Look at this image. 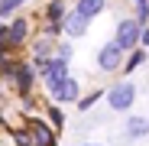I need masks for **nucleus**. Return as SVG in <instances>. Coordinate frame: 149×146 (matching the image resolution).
<instances>
[{"mask_svg":"<svg viewBox=\"0 0 149 146\" xmlns=\"http://www.w3.org/2000/svg\"><path fill=\"white\" fill-rule=\"evenodd\" d=\"M136 101V85L133 81H113L107 88V107L117 110V114H127Z\"/></svg>","mask_w":149,"mask_h":146,"instance_id":"1","label":"nucleus"},{"mask_svg":"<svg viewBox=\"0 0 149 146\" xmlns=\"http://www.w3.org/2000/svg\"><path fill=\"white\" fill-rule=\"evenodd\" d=\"M139 33H143V26H139L133 16H127V20L117 23V36H113V42L123 49V52H130V49L139 45Z\"/></svg>","mask_w":149,"mask_h":146,"instance_id":"2","label":"nucleus"},{"mask_svg":"<svg viewBox=\"0 0 149 146\" xmlns=\"http://www.w3.org/2000/svg\"><path fill=\"white\" fill-rule=\"evenodd\" d=\"M45 88H49V97L55 104H74L78 101V78H71V75H65L55 85H45Z\"/></svg>","mask_w":149,"mask_h":146,"instance_id":"3","label":"nucleus"},{"mask_svg":"<svg viewBox=\"0 0 149 146\" xmlns=\"http://www.w3.org/2000/svg\"><path fill=\"white\" fill-rule=\"evenodd\" d=\"M120 65H123V49L113 39L104 42L101 52H97V68H101V71H120Z\"/></svg>","mask_w":149,"mask_h":146,"instance_id":"4","label":"nucleus"},{"mask_svg":"<svg viewBox=\"0 0 149 146\" xmlns=\"http://www.w3.org/2000/svg\"><path fill=\"white\" fill-rule=\"evenodd\" d=\"M36 78H39V71H36L29 62H16V75H13V81H16V91H19L23 97H29V94H33Z\"/></svg>","mask_w":149,"mask_h":146,"instance_id":"5","label":"nucleus"},{"mask_svg":"<svg viewBox=\"0 0 149 146\" xmlns=\"http://www.w3.org/2000/svg\"><path fill=\"white\" fill-rule=\"evenodd\" d=\"M39 75H42V81H45V85H55V81H62V78L68 75V62H65V59H58V55H49Z\"/></svg>","mask_w":149,"mask_h":146,"instance_id":"6","label":"nucleus"},{"mask_svg":"<svg viewBox=\"0 0 149 146\" xmlns=\"http://www.w3.org/2000/svg\"><path fill=\"white\" fill-rule=\"evenodd\" d=\"M62 26H65V36H68V39H81V36L88 33V26H91V20L81 16L78 10H68V16L62 20Z\"/></svg>","mask_w":149,"mask_h":146,"instance_id":"7","label":"nucleus"},{"mask_svg":"<svg viewBox=\"0 0 149 146\" xmlns=\"http://www.w3.org/2000/svg\"><path fill=\"white\" fill-rule=\"evenodd\" d=\"M29 136H33V146H55V130L33 117H29Z\"/></svg>","mask_w":149,"mask_h":146,"instance_id":"8","label":"nucleus"},{"mask_svg":"<svg viewBox=\"0 0 149 146\" xmlns=\"http://www.w3.org/2000/svg\"><path fill=\"white\" fill-rule=\"evenodd\" d=\"M26 36H29V23L23 20V16H16V20L10 23V33H7V49L23 45V42H26Z\"/></svg>","mask_w":149,"mask_h":146,"instance_id":"9","label":"nucleus"},{"mask_svg":"<svg viewBox=\"0 0 149 146\" xmlns=\"http://www.w3.org/2000/svg\"><path fill=\"white\" fill-rule=\"evenodd\" d=\"M74 10L81 16H88V20H94V16H101L107 10V0H74Z\"/></svg>","mask_w":149,"mask_h":146,"instance_id":"10","label":"nucleus"},{"mask_svg":"<svg viewBox=\"0 0 149 146\" xmlns=\"http://www.w3.org/2000/svg\"><path fill=\"white\" fill-rule=\"evenodd\" d=\"M127 136H130V140L149 136V117H139V114H133V117L127 120Z\"/></svg>","mask_w":149,"mask_h":146,"instance_id":"11","label":"nucleus"},{"mask_svg":"<svg viewBox=\"0 0 149 146\" xmlns=\"http://www.w3.org/2000/svg\"><path fill=\"white\" fill-rule=\"evenodd\" d=\"M146 49L143 45H136V49H130V55H123V65H120V71H127V75H133V68H139L143 62H146Z\"/></svg>","mask_w":149,"mask_h":146,"instance_id":"12","label":"nucleus"},{"mask_svg":"<svg viewBox=\"0 0 149 146\" xmlns=\"http://www.w3.org/2000/svg\"><path fill=\"white\" fill-rule=\"evenodd\" d=\"M68 16V3L65 0H49L45 3V23H62Z\"/></svg>","mask_w":149,"mask_h":146,"instance_id":"13","label":"nucleus"},{"mask_svg":"<svg viewBox=\"0 0 149 146\" xmlns=\"http://www.w3.org/2000/svg\"><path fill=\"white\" fill-rule=\"evenodd\" d=\"M45 117H49V124H52L55 130H62V127H65V114H62V107H58L55 101L45 107Z\"/></svg>","mask_w":149,"mask_h":146,"instance_id":"14","label":"nucleus"},{"mask_svg":"<svg viewBox=\"0 0 149 146\" xmlns=\"http://www.w3.org/2000/svg\"><path fill=\"white\" fill-rule=\"evenodd\" d=\"M33 55H55V39H36L33 42Z\"/></svg>","mask_w":149,"mask_h":146,"instance_id":"15","label":"nucleus"},{"mask_svg":"<svg viewBox=\"0 0 149 146\" xmlns=\"http://www.w3.org/2000/svg\"><path fill=\"white\" fill-rule=\"evenodd\" d=\"M101 97H104V91H91V94H84V97H78V101H74V104H78V110L84 114V110H91L97 101H101Z\"/></svg>","mask_w":149,"mask_h":146,"instance_id":"16","label":"nucleus"},{"mask_svg":"<svg viewBox=\"0 0 149 146\" xmlns=\"http://www.w3.org/2000/svg\"><path fill=\"white\" fill-rule=\"evenodd\" d=\"M42 36L58 42V36H65V26H62V23H45V26H42Z\"/></svg>","mask_w":149,"mask_h":146,"instance_id":"17","label":"nucleus"},{"mask_svg":"<svg viewBox=\"0 0 149 146\" xmlns=\"http://www.w3.org/2000/svg\"><path fill=\"white\" fill-rule=\"evenodd\" d=\"M23 3H26V0H0V20H7L13 10H19Z\"/></svg>","mask_w":149,"mask_h":146,"instance_id":"18","label":"nucleus"},{"mask_svg":"<svg viewBox=\"0 0 149 146\" xmlns=\"http://www.w3.org/2000/svg\"><path fill=\"white\" fill-rule=\"evenodd\" d=\"M55 55L65 59V62H71V45L68 42H55Z\"/></svg>","mask_w":149,"mask_h":146,"instance_id":"19","label":"nucleus"},{"mask_svg":"<svg viewBox=\"0 0 149 146\" xmlns=\"http://www.w3.org/2000/svg\"><path fill=\"white\" fill-rule=\"evenodd\" d=\"M133 20L139 23V26H146V20H149V3H143V7H136V13H133Z\"/></svg>","mask_w":149,"mask_h":146,"instance_id":"20","label":"nucleus"},{"mask_svg":"<svg viewBox=\"0 0 149 146\" xmlns=\"http://www.w3.org/2000/svg\"><path fill=\"white\" fill-rule=\"evenodd\" d=\"M13 136H16V143H19V146H33V136H26L23 130H16Z\"/></svg>","mask_w":149,"mask_h":146,"instance_id":"21","label":"nucleus"},{"mask_svg":"<svg viewBox=\"0 0 149 146\" xmlns=\"http://www.w3.org/2000/svg\"><path fill=\"white\" fill-rule=\"evenodd\" d=\"M139 45H143V49L149 45V26H143V33H139Z\"/></svg>","mask_w":149,"mask_h":146,"instance_id":"22","label":"nucleus"},{"mask_svg":"<svg viewBox=\"0 0 149 146\" xmlns=\"http://www.w3.org/2000/svg\"><path fill=\"white\" fill-rule=\"evenodd\" d=\"M7 33H10V26L3 23V26H0V42H3V45H7Z\"/></svg>","mask_w":149,"mask_h":146,"instance_id":"23","label":"nucleus"},{"mask_svg":"<svg viewBox=\"0 0 149 146\" xmlns=\"http://www.w3.org/2000/svg\"><path fill=\"white\" fill-rule=\"evenodd\" d=\"M3 62H7V45L0 42V68H3Z\"/></svg>","mask_w":149,"mask_h":146,"instance_id":"24","label":"nucleus"},{"mask_svg":"<svg viewBox=\"0 0 149 146\" xmlns=\"http://www.w3.org/2000/svg\"><path fill=\"white\" fill-rule=\"evenodd\" d=\"M133 3H136V7H143V3H149V0H133Z\"/></svg>","mask_w":149,"mask_h":146,"instance_id":"25","label":"nucleus"},{"mask_svg":"<svg viewBox=\"0 0 149 146\" xmlns=\"http://www.w3.org/2000/svg\"><path fill=\"white\" fill-rule=\"evenodd\" d=\"M81 146H104V143H81Z\"/></svg>","mask_w":149,"mask_h":146,"instance_id":"26","label":"nucleus"},{"mask_svg":"<svg viewBox=\"0 0 149 146\" xmlns=\"http://www.w3.org/2000/svg\"><path fill=\"white\" fill-rule=\"evenodd\" d=\"M0 97H3V88H0Z\"/></svg>","mask_w":149,"mask_h":146,"instance_id":"27","label":"nucleus"}]
</instances>
